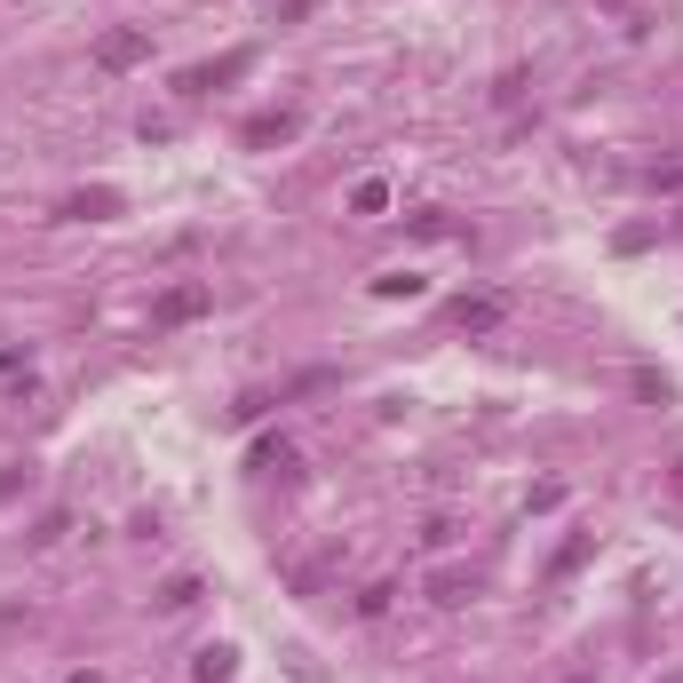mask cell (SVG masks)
Wrapping results in <instances>:
<instances>
[{
	"mask_svg": "<svg viewBox=\"0 0 683 683\" xmlns=\"http://www.w3.org/2000/svg\"><path fill=\"white\" fill-rule=\"evenodd\" d=\"M589 557H596V533H572L564 549H557V564H549V580H572V572L589 564Z\"/></svg>",
	"mask_w": 683,
	"mask_h": 683,
	"instance_id": "9",
	"label": "cell"
},
{
	"mask_svg": "<svg viewBox=\"0 0 683 683\" xmlns=\"http://www.w3.org/2000/svg\"><path fill=\"white\" fill-rule=\"evenodd\" d=\"M215 311V287L208 279H183V287H167L152 302V326H191V318H208Z\"/></svg>",
	"mask_w": 683,
	"mask_h": 683,
	"instance_id": "1",
	"label": "cell"
},
{
	"mask_svg": "<svg viewBox=\"0 0 683 683\" xmlns=\"http://www.w3.org/2000/svg\"><path fill=\"white\" fill-rule=\"evenodd\" d=\"M24 477H32V469H0V501H16V493H24Z\"/></svg>",
	"mask_w": 683,
	"mask_h": 683,
	"instance_id": "18",
	"label": "cell"
},
{
	"mask_svg": "<svg viewBox=\"0 0 683 683\" xmlns=\"http://www.w3.org/2000/svg\"><path fill=\"white\" fill-rule=\"evenodd\" d=\"M446 318H454L461 334H493V326L508 318V302H501V294H461V302H454Z\"/></svg>",
	"mask_w": 683,
	"mask_h": 683,
	"instance_id": "6",
	"label": "cell"
},
{
	"mask_svg": "<svg viewBox=\"0 0 683 683\" xmlns=\"http://www.w3.org/2000/svg\"><path fill=\"white\" fill-rule=\"evenodd\" d=\"M104 215H120V191L112 183H96V191H72L56 208V223H104Z\"/></svg>",
	"mask_w": 683,
	"mask_h": 683,
	"instance_id": "8",
	"label": "cell"
},
{
	"mask_svg": "<svg viewBox=\"0 0 683 683\" xmlns=\"http://www.w3.org/2000/svg\"><path fill=\"white\" fill-rule=\"evenodd\" d=\"M675 223H683V215H675Z\"/></svg>",
	"mask_w": 683,
	"mask_h": 683,
	"instance_id": "21",
	"label": "cell"
},
{
	"mask_svg": "<svg viewBox=\"0 0 683 683\" xmlns=\"http://www.w3.org/2000/svg\"><path fill=\"white\" fill-rule=\"evenodd\" d=\"M72 683H104V675H96V668H80V675H72Z\"/></svg>",
	"mask_w": 683,
	"mask_h": 683,
	"instance_id": "19",
	"label": "cell"
},
{
	"mask_svg": "<svg viewBox=\"0 0 683 683\" xmlns=\"http://www.w3.org/2000/svg\"><path fill=\"white\" fill-rule=\"evenodd\" d=\"M152 604H159V612H191V604H199V580H191V572H183V580H167Z\"/></svg>",
	"mask_w": 683,
	"mask_h": 683,
	"instance_id": "13",
	"label": "cell"
},
{
	"mask_svg": "<svg viewBox=\"0 0 683 683\" xmlns=\"http://www.w3.org/2000/svg\"><path fill=\"white\" fill-rule=\"evenodd\" d=\"M231 668H238V652H231V643H208V652L191 660V675H199V683H231Z\"/></svg>",
	"mask_w": 683,
	"mask_h": 683,
	"instance_id": "10",
	"label": "cell"
},
{
	"mask_svg": "<svg viewBox=\"0 0 683 683\" xmlns=\"http://www.w3.org/2000/svg\"><path fill=\"white\" fill-rule=\"evenodd\" d=\"M247 64H255V48H231V56H215V64H191L176 88H183V96H215V88H231L238 72H247Z\"/></svg>",
	"mask_w": 683,
	"mask_h": 683,
	"instance_id": "5",
	"label": "cell"
},
{
	"mask_svg": "<svg viewBox=\"0 0 683 683\" xmlns=\"http://www.w3.org/2000/svg\"><path fill=\"white\" fill-rule=\"evenodd\" d=\"M373 294H382V302H414L422 279H414V270H382V279H373Z\"/></svg>",
	"mask_w": 683,
	"mask_h": 683,
	"instance_id": "12",
	"label": "cell"
},
{
	"mask_svg": "<svg viewBox=\"0 0 683 683\" xmlns=\"http://www.w3.org/2000/svg\"><path fill=\"white\" fill-rule=\"evenodd\" d=\"M64 533H72V517L56 508V517H41V533H32V549H48V540H64Z\"/></svg>",
	"mask_w": 683,
	"mask_h": 683,
	"instance_id": "17",
	"label": "cell"
},
{
	"mask_svg": "<svg viewBox=\"0 0 683 683\" xmlns=\"http://www.w3.org/2000/svg\"><path fill=\"white\" fill-rule=\"evenodd\" d=\"M96 64H104V72H135V64H152V32H135V24L96 32Z\"/></svg>",
	"mask_w": 683,
	"mask_h": 683,
	"instance_id": "2",
	"label": "cell"
},
{
	"mask_svg": "<svg viewBox=\"0 0 683 683\" xmlns=\"http://www.w3.org/2000/svg\"><path fill=\"white\" fill-rule=\"evenodd\" d=\"M247 469H255V477H279V485H294V477H302V454L287 446V437H262V446L247 454Z\"/></svg>",
	"mask_w": 683,
	"mask_h": 683,
	"instance_id": "7",
	"label": "cell"
},
{
	"mask_svg": "<svg viewBox=\"0 0 683 683\" xmlns=\"http://www.w3.org/2000/svg\"><path fill=\"white\" fill-rule=\"evenodd\" d=\"M477 589H485V580H477V564H437V572L422 580V596H429L437 612H461Z\"/></svg>",
	"mask_w": 683,
	"mask_h": 683,
	"instance_id": "4",
	"label": "cell"
},
{
	"mask_svg": "<svg viewBox=\"0 0 683 683\" xmlns=\"http://www.w3.org/2000/svg\"><path fill=\"white\" fill-rule=\"evenodd\" d=\"M390 596H398V589H390V580H373V589L358 596V612H366V620H382V612H390Z\"/></svg>",
	"mask_w": 683,
	"mask_h": 683,
	"instance_id": "15",
	"label": "cell"
},
{
	"mask_svg": "<svg viewBox=\"0 0 683 683\" xmlns=\"http://www.w3.org/2000/svg\"><path fill=\"white\" fill-rule=\"evenodd\" d=\"M302 135V104H279V112H255L247 127H238V144L247 152H279V144H294Z\"/></svg>",
	"mask_w": 683,
	"mask_h": 683,
	"instance_id": "3",
	"label": "cell"
},
{
	"mask_svg": "<svg viewBox=\"0 0 683 683\" xmlns=\"http://www.w3.org/2000/svg\"><path fill=\"white\" fill-rule=\"evenodd\" d=\"M675 493H683V461H675Z\"/></svg>",
	"mask_w": 683,
	"mask_h": 683,
	"instance_id": "20",
	"label": "cell"
},
{
	"mask_svg": "<svg viewBox=\"0 0 683 683\" xmlns=\"http://www.w3.org/2000/svg\"><path fill=\"white\" fill-rule=\"evenodd\" d=\"M454 533H461L454 517H429V525H422V549H454Z\"/></svg>",
	"mask_w": 683,
	"mask_h": 683,
	"instance_id": "16",
	"label": "cell"
},
{
	"mask_svg": "<svg viewBox=\"0 0 683 683\" xmlns=\"http://www.w3.org/2000/svg\"><path fill=\"white\" fill-rule=\"evenodd\" d=\"M350 208H358V215H382V208H390V183H382V176H366V183L350 191Z\"/></svg>",
	"mask_w": 683,
	"mask_h": 683,
	"instance_id": "14",
	"label": "cell"
},
{
	"mask_svg": "<svg viewBox=\"0 0 683 683\" xmlns=\"http://www.w3.org/2000/svg\"><path fill=\"white\" fill-rule=\"evenodd\" d=\"M628 390H636V398H652V405H668V398H675V382H668L660 366H636V373H628Z\"/></svg>",
	"mask_w": 683,
	"mask_h": 683,
	"instance_id": "11",
	"label": "cell"
}]
</instances>
